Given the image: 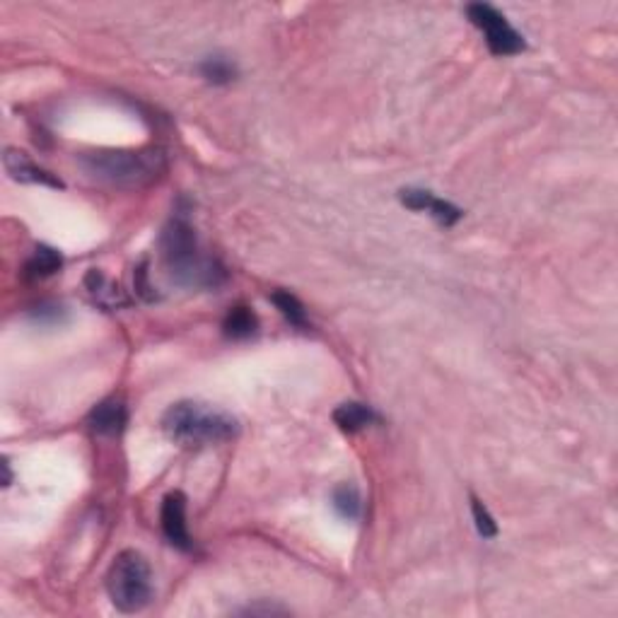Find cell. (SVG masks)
I'll return each instance as SVG.
<instances>
[{
    "instance_id": "1",
    "label": "cell",
    "mask_w": 618,
    "mask_h": 618,
    "mask_svg": "<svg viewBox=\"0 0 618 618\" xmlns=\"http://www.w3.org/2000/svg\"><path fill=\"white\" fill-rule=\"evenodd\" d=\"M159 256L167 276L176 285L215 290L217 285L225 283V268L213 256L203 254L196 230L182 213H176L159 234Z\"/></svg>"
},
{
    "instance_id": "2",
    "label": "cell",
    "mask_w": 618,
    "mask_h": 618,
    "mask_svg": "<svg viewBox=\"0 0 618 618\" xmlns=\"http://www.w3.org/2000/svg\"><path fill=\"white\" fill-rule=\"evenodd\" d=\"M162 427L175 443L184 447L227 443L240 433V426L230 413L199 402H179L169 406L162 416Z\"/></svg>"
},
{
    "instance_id": "3",
    "label": "cell",
    "mask_w": 618,
    "mask_h": 618,
    "mask_svg": "<svg viewBox=\"0 0 618 618\" xmlns=\"http://www.w3.org/2000/svg\"><path fill=\"white\" fill-rule=\"evenodd\" d=\"M80 165L97 182L111 186L150 184L165 172L162 150H100L80 158Z\"/></svg>"
},
{
    "instance_id": "4",
    "label": "cell",
    "mask_w": 618,
    "mask_h": 618,
    "mask_svg": "<svg viewBox=\"0 0 618 618\" xmlns=\"http://www.w3.org/2000/svg\"><path fill=\"white\" fill-rule=\"evenodd\" d=\"M107 594L124 614H138L152 602L150 563L138 551H121L107 573Z\"/></svg>"
},
{
    "instance_id": "5",
    "label": "cell",
    "mask_w": 618,
    "mask_h": 618,
    "mask_svg": "<svg viewBox=\"0 0 618 618\" xmlns=\"http://www.w3.org/2000/svg\"><path fill=\"white\" fill-rule=\"evenodd\" d=\"M467 17L471 20V25L484 32L488 51L495 56H515V53H522L526 49L524 37L493 5L471 3V5H467Z\"/></svg>"
},
{
    "instance_id": "6",
    "label": "cell",
    "mask_w": 618,
    "mask_h": 618,
    "mask_svg": "<svg viewBox=\"0 0 618 618\" xmlns=\"http://www.w3.org/2000/svg\"><path fill=\"white\" fill-rule=\"evenodd\" d=\"M159 522H162V532L167 536V541L175 549L191 551V534H189V526H186V495L182 491H175L162 500Z\"/></svg>"
},
{
    "instance_id": "7",
    "label": "cell",
    "mask_w": 618,
    "mask_h": 618,
    "mask_svg": "<svg viewBox=\"0 0 618 618\" xmlns=\"http://www.w3.org/2000/svg\"><path fill=\"white\" fill-rule=\"evenodd\" d=\"M399 199H402V203L406 208L426 210V213H430L443 227H451L454 223H459L461 215H464L461 208H457L454 203L443 201V199H437V196H433V193L426 191V189H403Z\"/></svg>"
},
{
    "instance_id": "8",
    "label": "cell",
    "mask_w": 618,
    "mask_h": 618,
    "mask_svg": "<svg viewBox=\"0 0 618 618\" xmlns=\"http://www.w3.org/2000/svg\"><path fill=\"white\" fill-rule=\"evenodd\" d=\"M3 165H5V172H8L15 182H22V184H44L53 186V189H63V182L56 179V176L42 169L39 165H34L29 155L22 150H15V148H8L5 155H3Z\"/></svg>"
},
{
    "instance_id": "9",
    "label": "cell",
    "mask_w": 618,
    "mask_h": 618,
    "mask_svg": "<svg viewBox=\"0 0 618 618\" xmlns=\"http://www.w3.org/2000/svg\"><path fill=\"white\" fill-rule=\"evenodd\" d=\"M126 423H128V409L126 403L117 396L111 399H104L102 403H97L90 416H87V426L90 430L97 435H104V437H117V435L124 433Z\"/></svg>"
},
{
    "instance_id": "10",
    "label": "cell",
    "mask_w": 618,
    "mask_h": 618,
    "mask_svg": "<svg viewBox=\"0 0 618 618\" xmlns=\"http://www.w3.org/2000/svg\"><path fill=\"white\" fill-rule=\"evenodd\" d=\"M334 423L341 427L343 433H360V430L377 423V413L370 409L368 403L346 402L334 411Z\"/></svg>"
},
{
    "instance_id": "11",
    "label": "cell",
    "mask_w": 618,
    "mask_h": 618,
    "mask_svg": "<svg viewBox=\"0 0 618 618\" xmlns=\"http://www.w3.org/2000/svg\"><path fill=\"white\" fill-rule=\"evenodd\" d=\"M256 329H259V319H256V314H254L249 307H242V305L230 309L225 321H223V331H225L227 338H232V341L249 338V336L256 334Z\"/></svg>"
},
{
    "instance_id": "12",
    "label": "cell",
    "mask_w": 618,
    "mask_h": 618,
    "mask_svg": "<svg viewBox=\"0 0 618 618\" xmlns=\"http://www.w3.org/2000/svg\"><path fill=\"white\" fill-rule=\"evenodd\" d=\"M63 266V256L53 247L39 244L27 261V276L29 278H49Z\"/></svg>"
},
{
    "instance_id": "13",
    "label": "cell",
    "mask_w": 618,
    "mask_h": 618,
    "mask_svg": "<svg viewBox=\"0 0 618 618\" xmlns=\"http://www.w3.org/2000/svg\"><path fill=\"white\" fill-rule=\"evenodd\" d=\"M85 285H87V290H90V295H93L94 300L100 302V305H104V307H118V305H126L124 295H121V290H118V285L109 283L107 278H104V273L97 271V268H93V271L87 273Z\"/></svg>"
},
{
    "instance_id": "14",
    "label": "cell",
    "mask_w": 618,
    "mask_h": 618,
    "mask_svg": "<svg viewBox=\"0 0 618 618\" xmlns=\"http://www.w3.org/2000/svg\"><path fill=\"white\" fill-rule=\"evenodd\" d=\"M331 500H334V510L338 512L343 519H351L353 522V519H360V515H362V500H360V493L355 485H338Z\"/></svg>"
},
{
    "instance_id": "15",
    "label": "cell",
    "mask_w": 618,
    "mask_h": 618,
    "mask_svg": "<svg viewBox=\"0 0 618 618\" xmlns=\"http://www.w3.org/2000/svg\"><path fill=\"white\" fill-rule=\"evenodd\" d=\"M201 76L213 85H227L237 77V68L225 56H208L201 63Z\"/></svg>"
},
{
    "instance_id": "16",
    "label": "cell",
    "mask_w": 618,
    "mask_h": 618,
    "mask_svg": "<svg viewBox=\"0 0 618 618\" xmlns=\"http://www.w3.org/2000/svg\"><path fill=\"white\" fill-rule=\"evenodd\" d=\"M271 302L281 309V314H283V317L288 319L293 326H300V329L307 326V312H305L302 302L297 300L293 293H288V290H276V293L271 295Z\"/></svg>"
},
{
    "instance_id": "17",
    "label": "cell",
    "mask_w": 618,
    "mask_h": 618,
    "mask_svg": "<svg viewBox=\"0 0 618 618\" xmlns=\"http://www.w3.org/2000/svg\"><path fill=\"white\" fill-rule=\"evenodd\" d=\"M471 512H474V522H476V532L484 539H493V536H498V524H495V519L491 517V512H488V508H485L484 502L478 500V498H471Z\"/></svg>"
},
{
    "instance_id": "18",
    "label": "cell",
    "mask_w": 618,
    "mask_h": 618,
    "mask_svg": "<svg viewBox=\"0 0 618 618\" xmlns=\"http://www.w3.org/2000/svg\"><path fill=\"white\" fill-rule=\"evenodd\" d=\"M32 319L39 324H61L66 319V309L61 305H39L32 309Z\"/></svg>"
},
{
    "instance_id": "19",
    "label": "cell",
    "mask_w": 618,
    "mask_h": 618,
    "mask_svg": "<svg viewBox=\"0 0 618 618\" xmlns=\"http://www.w3.org/2000/svg\"><path fill=\"white\" fill-rule=\"evenodd\" d=\"M242 614H247V616H273V614H288V609H283V606H268V604H256V606L244 609Z\"/></svg>"
},
{
    "instance_id": "20",
    "label": "cell",
    "mask_w": 618,
    "mask_h": 618,
    "mask_svg": "<svg viewBox=\"0 0 618 618\" xmlns=\"http://www.w3.org/2000/svg\"><path fill=\"white\" fill-rule=\"evenodd\" d=\"M3 468H5V481H3V484L10 485V478H12V476H10V461L8 459L3 461Z\"/></svg>"
}]
</instances>
